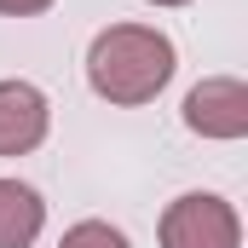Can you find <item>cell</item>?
<instances>
[{"mask_svg": "<svg viewBox=\"0 0 248 248\" xmlns=\"http://www.w3.org/2000/svg\"><path fill=\"white\" fill-rule=\"evenodd\" d=\"M179 69V52L173 41L156 29V23H110L93 35L87 46V81L104 104H150Z\"/></svg>", "mask_w": 248, "mask_h": 248, "instance_id": "obj_1", "label": "cell"}, {"mask_svg": "<svg viewBox=\"0 0 248 248\" xmlns=\"http://www.w3.org/2000/svg\"><path fill=\"white\" fill-rule=\"evenodd\" d=\"M156 237H162V248H243V219L225 196L185 190V196L168 202Z\"/></svg>", "mask_w": 248, "mask_h": 248, "instance_id": "obj_2", "label": "cell"}, {"mask_svg": "<svg viewBox=\"0 0 248 248\" xmlns=\"http://www.w3.org/2000/svg\"><path fill=\"white\" fill-rule=\"evenodd\" d=\"M185 127L196 139H219V144L243 139L248 133V87L237 75H208V81H196L185 93Z\"/></svg>", "mask_w": 248, "mask_h": 248, "instance_id": "obj_3", "label": "cell"}, {"mask_svg": "<svg viewBox=\"0 0 248 248\" xmlns=\"http://www.w3.org/2000/svg\"><path fill=\"white\" fill-rule=\"evenodd\" d=\"M52 127V104L35 81H0V156H29Z\"/></svg>", "mask_w": 248, "mask_h": 248, "instance_id": "obj_4", "label": "cell"}, {"mask_svg": "<svg viewBox=\"0 0 248 248\" xmlns=\"http://www.w3.org/2000/svg\"><path fill=\"white\" fill-rule=\"evenodd\" d=\"M46 231V202L23 179H0V248H29Z\"/></svg>", "mask_w": 248, "mask_h": 248, "instance_id": "obj_5", "label": "cell"}, {"mask_svg": "<svg viewBox=\"0 0 248 248\" xmlns=\"http://www.w3.org/2000/svg\"><path fill=\"white\" fill-rule=\"evenodd\" d=\"M58 248H133V243H127L110 219H75V225L58 237Z\"/></svg>", "mask_w": 248, "mask_h": 248, "instance_id": "obj_6", "label": "cell"}, {"mask_svg": "<svg viewBox=\"0 0 248 248\" xmlns=\"http://www.w3.org/2000/svg\"><path fill=\"white\" fill-rule=\"evenodd\" d=\"M46 6H52V0H0V12H6V17H41Z\"/></svg>", "mask_w": 248, "mask_h": 248, "instance_id": "obj_7", "label": "cell"}, {"mask_svg": "<svg viewBox=\"0 0 248 248\" xmlns=\"http://www.w3.org/2000/svg\"><path fill=\"white\" fill-rule=\"evenodd\" d=\"M144 6H190V0H144Z\"/></svg>", "mask_w": 248, "mask_h": 248, "instance_id": "obj_8", "label": "cell"}]
</instances>
